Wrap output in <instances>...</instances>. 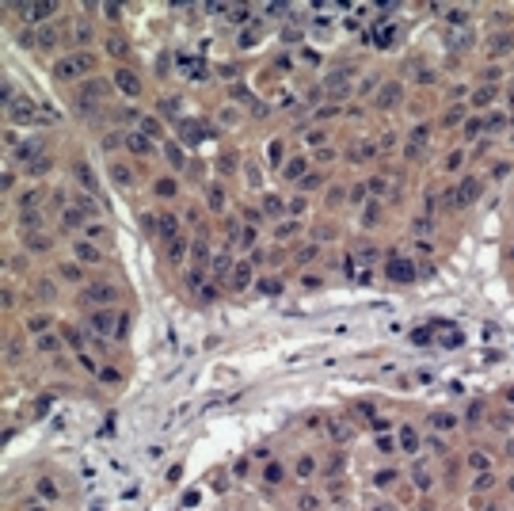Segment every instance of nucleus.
Instances as JSON below:
<instances>
[{"mask_svg":"<svg viewBox=\"0 0 514 511\" xmlns=\"http://www.w3.org/2000/svg\"><path fill=\"white\" fill-rule=\"evenodd\" d=\"M92 65H95V53L80 50V53H69V58L53 61V77H57L61 84H80V77H84Z\"/></svg>","mask_w":514,"mask_h":511,"instance_id":"1","label":"nucleus"},{"mask_svg":"<svg viewBox=\"0 0 514 511\" xmlns=\"http://www.w3.org/2000/svg\"><path fill=\"white\" fill-rule=\"evenodd\" d=\"M73 202H77V206H80V210H88V214H92V210H95V202H92V199H88V195H77V199H73Z\"/></svg>","mask_w":514,"mask_h":511,"instance_id":"52","label":"nucleus"},{"mask_svg":"<svg viewBox=\"0 0 514 511\" xmlns=\"http://www.w3.org/2000/svg\"><path fill=\"white\" fill-rule=\"evenodd\" d=\"M141 134H149V138H160V122L149 119V115H141Z\"/></svg>","mask_w":514,"mask_h":511,"instance_id":"31","label":"nucleus"},{"mask_svg":"<svg viewBox=\"0 0 514 511\" xmlns=\"http://www.w3.org/2000/svg\"><path fill=\"white\" fill-rule=\"evenodd\" d=\"M263 481H267V485H278V481H282V466H267Z\"/></svg>","mask_w":514,"mask_h":511,"instance_id":"36","label":"nucleus"},{"mask_svg":"<svg viewBox=\"0 0 514 511\" xmlns=\"http://www.w3.org/2000/svg\"><path fill=\"white\" fill-rule=\"evenodd\" d=\"M38 199H42V187H34V191H27L23 199H19V210H23V214H31V210L38 206Z\"/></svg>","mask_w":514,"mask_h":511,"instance_id":"21","label":"nucleus"},{"mask_svg":"<svg viewBox=\"0 0 514 511\" xmlns=\"http://www.w3.org/2000/svg\"><path fill=\"white\" fill-rule=\"evenodd\" d=\"M232 267H236V263H232L229 256H214V275L217 278H232Z\"/></svg>","mask_w":514,"mask_h":511,"instance_id":"18","label":"nucleus"},{"mask_svg":"<svg viewBox=\"0 0 514 511\" xmlns=\"http://www.w3.org/2000/svg\"><path fill=\"white\" fill-rule=\"evenodd\" d=\"M73 252H77L80 260H88V263H99V260H103V252H95L92 244H77V248H73Z\"/></svg>","mask_w":514,"mask_h":511,"instance_id":"26","label":"nucleus"},{"mask_svg":"<svg viewBox=\"0 0 514 511\" xmlns=\"http://www.w3.org/2000/svg\"><path fill=\"white\" fill-rule=\"evenodd\" d=\"M434 427H454V416H449V412H434Z\"/></svg>","mask_w":514,"mask_h":511,"instance_id":"42","label":"nucleus"},{"mask_svg":"<svg viewBox=\"0 0 514 511\" xmlns=\"http://www.w3.org/2000/svg\"><path fill=\"white\" fill-rule=\"evenodd\" d=\"M126 328H130V317L122 313V317H118V332H114V336H118V339H126Z\"/></svg>","mask_w":514,"mask_h":511,"instance_id":"55","label":"nucleus"},{"mask_svg":"<svg viewBox=\"0 0 514 511\" xmlns=\"http://www.w3.org/2000/svg\"><path fill=\"white\" fill-rule=\"evenodd\" d=\"M61 278H65V282H80V278H84V271L77 267V263H61V271H57Z\"/></svg>","mask_w":514,"mask_h":511,"instance_id":"25","label":"nucleus"},{"mask_svg":"<svg viewBox=\"0 0 514 511\" xmlns=\"http://www.w3.org/2000/svg\"><path fill=\"white\" fill-rule=\"evenodd\" d=\"M118 141H122V138H118V134H107V138H103V141H99V145H103V149H118Z\"/></svg>","mask_w":514,"mask_h":511,"instance_id":"53","label":"nucleus"},{"mask_svg":"<svg viewBox=\"0 0 514 511\" xmlns=\"http://www.w3.org/2000/svg\"><path fill=\"white\" fill-rule=\"evenodd\" d=\"M400 103V84H385L377 92V111H389V107Z\"/></svg>","mask_w":514,"mask_h":511,"instance_id":"10","label":"nucleus"},{"mask_svg":"<svg viewBox=\"0 0 514 511\" xmlns=\"http://www.w3.org/2000/svg\"><path fill=\"white\" fill-rule=\"evenodd\" d=\"M377 450H381V454H393V439H377Z\"/></svg>","mask_w":514,"mask_h":511,"instance_id":"60","label":"nucleus"},{"mask_svg":"<svg viewBox=\"0 0 514 511\" xmlns=\"http://www.w3.org/2000/svg\"><path fill=\"white\" fill-rule=\"evenodd\" d=\"M385 275L393 278V282H411V278H415V263L411 260H389Z\"/></svg>","mask_w":514,"mask_h":511,"instance_id":"3","label":"nucleus"},{"mask_svg":"<svg viewBox=\"0 0 514 511\" xmlns=\"http://www.w3.org/2000/svg\"><path fill=\"white\" fill-rule=\"evenodd\" d=\"M305 156H290V160H286L282 164V180H301V176H305Z\"/></svg>","mask_w":514,"mask_h":511,"instance_id":"11","label":"nucleus"},{"mask_svg":"<svg viewBox=\"0 0 514 511\" xmlns=\"http://www.w3.org/2000/svg\"><path fill=\"white\" fill-rule=\"evenodd\" d=\"M206 199H210V210H225V191L217 187V183L206 191Z\"/></svg>","mask_w":514,"mask_h":511,"instance_id":"27","label":"nucleus"},{"mask_svg":"<svg viewBox=\"0 0 514 511\" xmlns=\"http://www.w3.org/2000/svg\"><path fill=\"white\" fill-rule=\"evenodd\" d=\"M99 378H103V381H118V370H114V366H107V370H99Z\"/></svg>","mask_w":514,"mask_h":511,"instance_id":"58","label":"nucleus"},{"mask_svg":"<svg viewBox=\"0 0 514 511\" xmlns=\"http://www.w3.org/2000/svg\"><path fill=\"white\" fill-rule=\"evenodd\" d=\"M103 16H107V19H122V8H118V4H107V8H103Z\"/></svg>","mask_w":514,"mask_h":511,"instance_id":"54","label":"nucleus"},{"mask_svg":"<svg viewBox=\"0 0 514 511\" xmlns=\"http://www.w3.org/2000/svg\"><path fill=\"white\" fill-rule=\"evenodd\" d=\"M65 225H84V214H80V210H65Z\"/></svg>","mask_w":514,"mask_h":511,"instance_id":"38","label":"nucleus"},{"mask_svg":"<svg viewBox=\"0 0 514 511\" xmlns=\"http://www.w3.org/2000/svg\"><path fill=\"white\" fill-rule=\"evenodd\" d=\"M126 149H130V153H137V156H145L153 145H149L145 134H126Z\"/></svg>","mask_w":514,"mask_h":511,"instance_id":"14","label":"nucleus"},{"mask_svg":"<svg viewBox=\"0 0 514 511\" xmlns=\"http://www.w3.org/2000/svg\"><path fill=\"white\" fill-rule=\"evenodd\" d=\"M38 347H46V351H53V347H57V339H53V336H38Z\"/></svg>","mask_w":514,"mask_h":511,"instance_id":"59","label":"nucleus"},{"mask_svg":"<svg viewBox=\"0 0 514 511\" xmlns=\"http://www.w3.org/2000/svg\"><path fill=\"white\" fill-rule=\"evenodd\" d=\"M297 260H301V263L316 260V244H308V248H301V252H297Z\"/></svg>","mask_w":514,"mask_h":511,"instance_id":"49","label":"nucleus"},{"mask_svg":"<svg viewBox=\"0 0 514 511\" xmlns=\"http://www.w3.org/2000/svg\"><path fill=\"white\" fill-rule=\"evenodd\" d=\"M50 324H53V317H46V313H42V317H31V332H38V336H42Z\"/></svg>","mask_w":514,"mask_h":511,"instance_id":"34","label":"nucleus"},{"mask_svg":"<svg viewBox=\"0 0 514 511\" xmlns=\"http://www.w3.org/2000/svg\"><path fill=\"white\" fill-rule=\"evenodd\" d=\"M88 324H92L95 336H111V332H118V328H114V324H118V321H114V313H107V309L92 313V321H88Z\"/></svg>","mask_w":514,"mask_h":511,"instance_id":"5","label":"nucleus"},{"mask_svg":"<svg viewBox=\"0 0 514 511\" xmlns=\"http://www.w3.org/2000/svg\"><path fill=\"white\" fill-rule=\"evenodd\" d=\"M312 469H316V458H312V454H305V458L297 462V477L305 481V477H312Z\"/></svg>","mask_w":514,"mask_h":511,"instance_id":"30","label":"nucleus"},{"mask_svg":"<svg viewBox=\"0 0 514 511\" xmlns=\"http://www.w3.org/2000/svg\"><path fill=\"white\" fill-rule=\"evenodd\" d=\"M84 302H95V305H111V302H114V286H103V282L88 286V290H84Z\"/></svg>","mask_w":514,"mask_h":511,"instance_id":"8","label":"nucleus"},{"mask_svg":"<svg viewBox=\"0 0 514 511\" xmlns=\"http://www.w3.org/2000/svg\"><path fill=\"white\" fill-rule=\"evenodd\" d=\"M8 115H12V119H16V122H34V119H38V111H34V103H31V99H23V95H19L16 103L8 107Z\"/></svg>","mask_w":514,"mask_h":511,"instance_id":"7","label":"nucleus"},{"mask_svg":"<svg viewBox=\"0 0 514 511\" xmlns=\"http://www.w3.org/2000/svg\"><path fill=\"white\" fill-rule=\"evenodd\" d=\"M156 195H175V183H171V180H160V183H156Z\"/></svg>","mask_w":514,"mask_h":511,"instance_id":"51","label":"nucleus"},{"mask_svg":"<svg viewBox=\"0 0 514 511\" xmlns=\"http://www.w3.org/2000/svg\"><path fill=\"white\" fill-rule=\"evenodd\" d=\"M31 511H42V507H31Z\"/></svg>","mask_w":514,"mask_h":511,"instance_id":"62","label":"nucleus"},{"mask_svg":"<svg viewBox=\"0 0 514 511\" xmlns=\"http://www.w3.org/2000/svg\"><path fill=\"white\" fill-rule=\"evenodd\" d=\"M57 38H61L57 23H38V50H53Z\"/></svg>","mask_w":514,"mask_h":511,"instance_id":"9","label":"nucleus"},{"mask_svg":"<svg viewBox=\"0 0 514 511\" xmlns=\"http://www.w3.org/2000/svg\"><path fill=\"white\" fill-rule=\"evenodd\" d=\"M445 42H449V46H469L472 35H445Z\"/></svg>","mask_w":514,"mask_h":511,"instance_id":"48","label":"nucleus"},{"mask_svg":"<svg viewBox=\"0 0 514 511\" xmlns=\"http://www.w3.org/2000/svg\"><path fill=\"white\" fill-rule=\"evenodd\" d=\"M38 141H19L16 145V160H38Z\"/></svg>","mask_w":514,"mask_h":511,"instance_id":"19","label":"nucleus"},{"mask_svg":"<svg viewBox=\"0 0 514 511\" xmlns=\"http://www.w3.org/2000/svg\"><path fill=\"white\" fill-rule=\"evenodd\" d=\"M164 153H168V160H171L175 168H183V153H179L175 145H171V141H164Z\"/></svg>","mask_w":514,"mask_h":511,"instance_id":"35","label":"nucleus"},{"mask_svg":"<svg viewBox=\"0 0 514 511\" xmlns=\"http://www.w3.org/2000/svg\"><path fill=\"white\" fill-rule=\"evenodd\" d=\"M476 199H480V183H476V180H461L457 202H465V206H469V202H476Z\"/></svg>","mask_w":514,"mask_h":511,"instance_id":"12","label":"nucleus"},{"mask_svg":"<svg viewBox=\"0 0 514 511\" xmlns=\"http://www.w3.org/2000/svg\"><path fill=\"white\" fill-rule=\"evenodd\" d=\"M297 507H301V511H316V496H301Z\"/></svg>","mask_w":514,"mask_h":511,"instance_id":"50","label":"nucleus"},{"mask_svg":"<svg viewBox=\"0 0 514 511\" xmlns=\"http://www.w3.org/2000/svg\"><path fill=\"white\" fill-rule=\"evenodd\" d=\"M400 446H404L408 454H415V450H419V435L411 431V427H404V431H400Z\"/></svg>","mask_w":514,"mask_h":511,"instance_id":"22","label":"nucleus"},{"mask_svg":"<svg viewBox=\"0 0 514 511\" xmlns=\"http://www.w3.org/2000/svg\"><path fill=\"white\" fill-rule=\"evenodd\" d=\"M293 233H297V221H282L274 237H282V241H286V237H293Z\"/></svg>","mask_w":514,"mask_h":511,"instance_id":"41","label":"nucleus"},{"mask_svg":"<svg viewBox=\"0 0 514 511\" xmlns=\"http://www.w3.org/2000/svg\"><path fill=\"white\" fill-rule=\"evenodd\" d=\"M114 84H118V92H122V95H137V92H141V80H137V73H130L126 65L114 73Z\"/></svg>","mask_w":514,"mask_h":511,"instance_id":"4","label":"nucleus"},{"mask_svg":"<svg viewBox=\"0 0 514 511\" xmlns=\"http://www.w3.org/2000/svg\"><path fill=\"white\" fill-rule=\"evenodd\" d=\"M343 88H347V73H332V77H328V92L332 95H343Z\"/></svg>","mask_w":514,"mask_h":511,"instance_id":"23","label":"nucleus"},{"mask_svg":"<svg viewBox=\"0 0 514 511\" xmlns=\"http://www.w3.org/2000/svg\"><path fill=\"white\" fill-rule=\"evenodd\" d=\"M190 260H195V267H206V260H210L206 241H195V244H190Z\"/></svg>","mask_w":514,"mask_h":511,"instance_id":"20","label":"nucleus"},{"mask_svg":"<svg viewBox=\"0 0 514 511\" xmlns=\"http://www.w3.org/2000/svg\"><path fill=\"white\" fill-rule=\"evenodd\" d=\"M255 290L259 294H282V282H278V278H259Z\"/></svg>","mask_w":514,"mask_h":511,"instance_id":"28","label":"nucleus"},{"mask_svg":"<svg viewBox=\"0 0 514 511\" xmlns=\"http://www.w3.org/2000/svg\"><path fill=\"white\" fill-rule=\"evenodd\" d=\"M202 282H206L202 267H195V271H190V275H187V286H190V290H195V286H202Z\"/></svg>","mask_w":514,"mask_h":511,"instance_id":"44","label":"nucleus"},{"mask_svg":"<svg viewBox=\"0 0 514 511\" xmlns=\"http://www.w3.org/2000/svg\"><path fill=\"white\" fill-rule=\"evenodd\" d=\"M183 252H187V241H183V237H171L168 241V260L175 263V267L183 263Z\"/></svg>","mask_w":514,"mask_h":511,"instance_id":"15","label":"nucleus"},{"mask_svg":"<svg viewBox=\"0 0 514 511\" xmlns=\"http://www.w3.org/2000/svg\"><path fill=\"white\" fill-rule=\"evenodd\" d=\"M160 237H164V241L179 237V233H175V217H171V214H164V217H160Z\"/></svg>","mask_w":514,"mask_h":511,"instance_id":"29","label":"nucleus"},{"mask_svg":"<svg viewBox=\"0 0 514 511\" xmlns=\"http://www.w3.org/2000/svg\"><path fill=\"white\" fill-rule=\"evenodd\" d=\"M248 282H251V263H236V267H232V286L244 290Z\"/></svg>","mask_w":514,"mask_h":511,"instance_id":"17","label":"nucleus"},{"mask_svg":"<svg viewBox=\"0 0 514 511\" xmlns=\"http://www.w3.org/2000/svg\"><path fill=\"white\" fill-rule=\"evenodd\" d=\"M179 473H183V466H171V469H168V485H175V481H179Z\"/></svg>","mask_w":514,"mask_h":511,"instance_id":"61","label":"nucleus"},{"mask_svg":"<svg viewBox=\"0 0 514 511\" xmlns=\"http://www.w3.org/2000/svg\"><path fill=\"white\" fill-rule=\"evenodd\" d=\"M61 336H65V339H69V344H73V347H80V344H84V336H80V332L73 328V324H61Z\"/></svg>","mask_w":514,"mask_h":511,"instance_id":"33","label":"nucleus"},{"mask_svg":"<svg viewBox=\"0 0 514 511\" xmlns=\"http://www.w3.org/2000/svg\"><path fill=\"white\" fill-rule=\"evenodd\" d=\"M88 237H92V241H103V237H107V229H103V225H88Z\"/></svg>","mask_w":514,"mask_h":511,"instance_id":"56","label":"nucleus"},{"mask_svg":"<svg viewBox=\"0 0 514 511\" xmlns=\"http://www.w3.org/2000/svg\"><path fill=\"white\" fill-rule=\"evenodd\" d=\"M77 42H92V23H84V19L77 23Z\"/></svg>","mask_w":514,"mask_h":511,"instance_id":"37","label":"nucleus"},{"mask_svg":"<svg viewBox=\"0 0 514 511\" xmlns=\"http://www.w3.org/2000/svg\"><path fill=\"white\" fill-rule=\"evenodd\" d=\"M267 153H271L274 164H282V141H271V149H267Z\"/></svg>","mask_w":514,"mask_h":511,"instance_id":"47","label":"nucleus"},{"mask_svg":"<svg viewBox=\"0 0 514 511\" xmlns=\"http://www.w3.org/2000/svg\"><path fill=\"white\" fill-rule=\"evenodd\" d=\"M103 50L111 53L114 61H126V58H130V42H126L122 35H107V38H103Z\"/></svg>","mask_w":514,"mask_h":511,"instance_id":"6","label":"nucleus"},{"mask_svg":"<svg viewBox=\"0 0 514 511\" xmlns=\"http://www.w3.org/2000/svg\"><path fill=\"white\" fill-rule=\"evenodd\" d=\"M23 12H27V16H31V19H34V23H38V19H50L53 12H57V4H27Z\"/></svg>","mask_w":514,"mask_h":511,"instance_id":"16","label":"nucleus"},{"mask_svg":"<svg viewBox=\"0 0 514 511\" xmlns=\"http://www.w3.org/2000/svg\"><path fill=\"white\" fill-rule=\"evenodd\" d=\"M50 164H53L50 156H38V160H31V176H46V172H50Z\"/></svg>","mask_w":514,"mask_h":511,"instance_id":"32","label":"nucleus"},{"mask_svg":"<svg viewBox=\"0 0 514 511\" xmlns=\"http://www.w3.org/2000/svg\"><path fill=\"white\" fill-rule=\"evenodd\" d=\"M488 99H495V88H480V92L472 95V103H488Z\"/></svg>","mask_w":514,"mask_h":511,"instance_id":"43","label":"nucleus"},{"mask_svg":"<svg viewBox=\"0 0 514 511\" xmlns=\"http://www.w3.org/2000/svg\"><path fill=\"white\" fill-rule=\"evenodd\" d=\"M263 206H267V214H282V199H274V195H267V202H263Z\"/></svg>","mask_w":514,"mask_h":511,"instance_id":"39","label":"nucleus"},{"mask_svg":"<svg viewBox=\"0 0 514 511\" xmlns=\"http://www.w3.org/2000/svg\"><path fill=\"white\" fill-rule=\"evenodd\" d=\"M320 183H324V176H320V172H312L308 180H301V187H305V191H312V187H320Z\"/></svg>","mask_w":514,"mask_h":511,"instance_id":"46","label":"nucleus"},{"mask_svg":"<svg viewBox=\"0 0 514 511\" xmlns=\"http://www.w3.org/2000/svg\"><path fill=\"white\" fill-rule=\"evenodd\" d=\"M38 492H42L46 500H57V488H53L50 481H38Z\"/></svg>","mask_w":514,"mask_h":511,"instance_id":"45","label":"nucleus"},{"mask_svg":"<svg viewBox=\"0 0 514 511\" xmlns=\"http://www.w3.org/2000/svg\"><path fill=\"white\" fill-rule=\"evenodd\" d=\"M415 485H419V488H430V477H427V469H419V473H415Z\"/></svg>","mask_w":514,"mask_h":511,"instance_id":"57","label":"nucleus"},{"mask_svg":"<svg viewBox=\"0 0 514 511\" xmlns=\"http://www.w3.org/2000/svg\"><path fill=\"white\" fill-rule=\"evenodd\" d=\"M73 172H77V183L84 191H95V176H92V168L84 164V160H77V164H73Z\"/></svg>","mask_w":514,"mask_h":511,"instance_id":"13","label":"nucleus"},{"mask_svg":"<svg viewBox=\"0 0 514 511\" xmlns=\"http://www.w3.org/2000/svg\"><path fill=\"white\" fill-rule=\"evenodd\" d=\"M103 95H107V80H80L77 92H73V107H77L80 115H92L95 107L103 103Z\"/></svg>","mask_w":514,"mask_h":511,"instance_id":"2","label":"nucleus"},{"mask_svg":"<svg viewBox=\"0 0 514 511\" xmlns=\"http://www.w3.org/2000/svg\"><path fill=\"white\" fill-rule=\"evenodd\" d=\"M111 176H114V183H118V187H130V183H134V172H130L126 164H114Z\"/></svg>","mask_w":514,"mask_h":511,"instance_id":"24","label":"nucleus"},{"mask_svg":"<svg viewBox=\"0 0 514 511\" xmlns=\"http://www.w3.org/2000/svg\"><path fill=\"white\" fill-rule=\"evenodd\" d=\"M27 244H31L34 252H38V248H50V241H46L42 233H31V237H27Z\"/></svg>","mask_w":514,"mask_h":511,"instance_id":"40","label":"nucleus"}]
</instances>
